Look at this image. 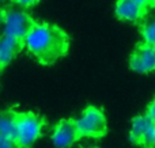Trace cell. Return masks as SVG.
<instances>
[{
	"mask_svg": "<svg viewBox=\"0 0 155 148\" xmlns=\"http://www.w3.org/2000/svg\"><path fill=\"white\" fill-rule=\"evenodd\" d=\"M90 148H98V147H90Z\"/></svg>",
	"mask_w": 155,
	"mask_h": 148,
	"instance_id": "ac0fdd59",
	"label": "cell"
},
{
	"mask_svg": "<svg viewBox=\"0 0 155 148\" xmlns=\"http://www.w3.org/2000/svg\"><path fill=\"white\" fill-rule=\"evenodd\" d=\"M140 23V35L144 42L155 45V18H143Z\"/></svg>",
	"mask_w": 155,
	"mask_h": 148,
	"instance_id": "8fae6325",
	"label": "cell"
},
{
	"mask_svg": "<svg viewBox=\"0 0 155 148\" xmlns=\"http://www.w3.org/2000/svg\"><path fill=\"white\" fill-rule=\"evenodd\" d=\"M129 141L140 148H155V121L139 114L131 121Z\"/></svg>",
	"mask_w": 155,
	"mask_h": 148,
	"instance_id": "5b68a950",
	"label": "cell"
},
{
	"mask_svg": "<svg viewBox=\"0 0 155 148\" xmlns=\"http://www.w3.org/2000/svg\"><path fill=\"white\" fill-rule=\"evenodd\" d=\"M129 68L137 73H150L155 71V49L153 45L140 41L129 56Z\"/></svg>",
	"mask_w": 155,
	"mask_h": 148,
	"instance_id": "52a82bcc",
	"label": "cell"
},
{
	"mask_svg": "<svg viewBox=\"0 0 155 148\" xmlns=\"http://www.w3.org/2000/svg\"><path fill=\"white\" fill-rule=\"evenodd\" d=\"M80 139H101L107 135V118L104 109L95 105H88L82 111L80 118L76 120Z\"/></svg>",
	"mask_w": 155,
	"mask_h": 148,
	"instance_id": "3957f363",
	"label": "cell"
},
{
	"mask_svg": "<svg viewBox=\"0 0 155 148\" xmlns=\"http://www.w3.org/2000/svg\"><path fill=\"white\" fill-rule=\"evenodd\" d=\"M11 3H14V4L19 5V7L22 8H30L33 7V5H35L40 0H10Z\"/></svg>",
	"mask_w": 155,
	"mask_h": 148,
	"instance_id": "4fadbf2b",
	"label": "cell"
},
{
	"mask_svg": "<svg viewBox=\"0 0 155 148\" xmlns=\"http://www.w3.org/2000/svg\"><path fill=\"white\" fill-rule=\"evenodd\" d=\"M3 18H4V8L0 5V27L3 26Z\"/></svg>",
	"mask_w": 155,
	"mask_h": 148,
	"instance_id": "2e32d148",
	"label": "cell"
},
{
	"mask_svg": "<svg viewBox=\"0 0 155 148\" xmlns=\"http://www.w3.org/2000/svg\"><path fill=\"white\" fill-rule=\"evenodd\" d=\"M25 43L22 41H18L4 34L0 35V69H2V72L21 53Z\"/></svg>",
	"mask_w": 155,
	"mask_h": 148,
	"instance_id": "ba28073f",
	"label": "cell"
},
{
	"mask_svg": "<svg viewBox=\"0 0 155 148\" xmlns=\"http://www.w3.org/2000/svg\"><path fill=\"white\" fill-rule=\"evenodd\" d=\"M144 114L148 117V118H151L153 121H155V98L147 105V109H146Z\"/></svg>",
	"mask_w": 155,
	"mask_h": 148,
	"instance_id": "5bb4252c",
	"label": "cell"
},
{
	"mask_svg": "<svg viewBox=\"0 0 155 148\" xmlns=\"http://www.w3.org/2000/svg\"><path fill=\"white\" fill-rule=\"evenodd\" d=\"M35 23V19L30 14L19 10L4 8V18H3V34L12 37L25 43L27 33Z\"/></svg>",
	"mask_w": 155,
	"mask_h": 148,
	"instance_id": "277c9868",
	"label": "cell"
},
{
	"mask_svg": "<svg viewBox=\"0 0 155 148\" xmlns=\"http://www.w3.org/2000/svg\"><path fill=\"white\" fill-rule=\"evenodd\" d=\"M52 143L56 148H70L80 140L75 118H61L52 127Z\"/></svg>",
	"mask_w": 155,
	"mask_h": 148,
	"instance_id": "8992f818",
	"label": "cell"
},
{
	"mask_svg": "<svg viewBox=\"0 0 155 148\" xmlns=\"http://www.w3.org/2000/svg\"><path fill=\"white\" fill-rule=\"evenodd\" d=\"M114 12L116 16L124 22H140L148 15L147 11L139 7L134 0H117Z\"/></svg>",
	"mask_w": 155,
	"mask_h": 148,
	"instance_id": "9c48e42d",
	"label": "cell"
},
{
	"mask_svg": "<svg viewBox=\"0 0 155 148\" xmlns=\"http://www.w3.org/2000/svg\"><path fill=\"white\" fill-rule=\"evenodd\" d=\"M0 73H2V69H0Z\"/></svg>",
	"mask_w": 155,
	"mask_h": 148,
	"instance_id": "ffe728a7",
	"label": "cell"
},
{
	"mask_svg": "<svg viewBox=\"0 0 155 148\" xmlns=\"http://www.w3.org/2000/svg\"><path fill=\"white\" fill-rule=\"evenodd\" d=\"M46 127V118L34 111L15 110V132L14 139L19 148H31L41 139Z\"/></svg>",
	"mask_w": 155,
	"mask_h": 148,
	"instance_id": "7a4b0ae2",
	"label": "cell"
},
{
	"mask_svg": "<svg viewBox=\"0 0 155 148\" xmlns=\"http://www.w3.org/2000/svg\"><path fill=\"white\" fill-rule=\"evenodd\" d=\"M3 2H4V0H0V3H3Z\"/></svg>",
	"mask_w": 155,
	"mask_h": 148,
	"instance_id": "d6986e66",
	"label": "cell"
},
{
	"mask_svg": "<svg viewBox=\"0 0 155 148\" xmlns=\"http://www.w3.org/2000/svg\"><path fill=\"white\" fill-rule=\"evenodd\" d=\"M151 7L155 8V0H151Z\"/></svg>",
	"mask_w": 155,
	"mask_h": 148,
	"instance_id": "e0dca14e",
	"label": "cell"
},
{
	"mask_svg": "<svg viewBox=\"0 0 155 148\" xmlns=\"http://www.w3.org/2000/svg\"><path fill=\"white\" fill-rule=\"evenodd\" d=\"M0 148H19L15 139L0 135Z\"/></svg>",
	"mask_w": 155,
	"mask_h": 148,
	"instance_id": "7c38bea8",
	"label": "cell"
},
{
	"mask_svg": "<svg viewBox=\"0 0 155 148\" xmlns=\"http://www.w3.org/2000/svg\"><path fill=\"white\" fill-rule=\"evenodd\" d=\"M25 48L35 61L48 67L67 56L70 37L57 24L35 21L25 38Z\"/></svg>",
	"mask_w": 155,
	"mask_h": 148,
	"instance_id": "6da1fadb",
	"label": "cell"
},
{
	"mask_svg": "<svg viewBox=\"0 0 155 148\" xmlns=\"http://www.w3.org/2000/svg\"><path fill=\"white\" fill-rule=\"evenodd\" d=\"M154 49H155V45H154Z\"/></svg>",
	"mask_w": 155,
	"mask_h": 148,
	"instance_id": "44dd1931",
	"label": "cell"
},
{
	"mask_svg": "<svg viewBox=\"0 0 155 148\" xmlns=\"http://www.w3.org/2000/svg\"><path fill=\"white\" fill-rule=\"evenodd\" d=\"M15 132V110L7 109L0 111V135L14 137Z\"/></svg>",
	"mask_w": 155,
	"mask_h": 148,
	"instance_id": "30bf717a",
	"label": "cell"
},
{
	"mask_svg": "<svg viewBox=\"0 0 155 148\" xmlns=\"http://www.w3.org/2000/svg\"><path fill=\"white\" fill-rule=\"evenodd\" d=\"M135 3H136L139 7H142L143 10H146L147 12H150V10L153 7H151V0H134Z\"/></svg>",
	"mask_w": 155,
	"mask_h": 148,
	"instance_id": "9a60e30c",
	"label": "cell"
}]
</instances>
